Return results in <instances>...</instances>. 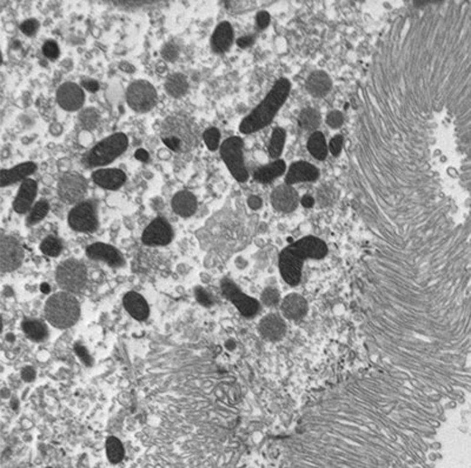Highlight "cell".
<instances>
[{
	"label": "cell",
	"mask_w": 471,
	"mask_h": 468,
	"mask_svg": "<svg viewBox=\"0 0 471 468\" xmlns=\"http://www.w3.org/2000/svg\"><path fill=\"white\" fill-rule=\"evenodd\" d=\"M165 91L172 98H182L189 91V82L183 73H173L167 76Z\"/></svg>",
	"instance_id": "cell-29"
},
{
	"label": "cell",
	"mask_w": 471,
	"mask_h": 468,
	"mask_svg": "<svg viewBox=\"0 0 471 468\" xmlns=\"http://www.w3.org/2000/svg\"><path fill=\"white\" fill-rule=\"evenodd\" d=\"M247 205L252 210H259L263 205V201L257 195H251V197H249L247 199Z\"/></svg>",
	"instance_id": "cell-49"
},
{
	"label": "cell",
	"mask_w": 471,
	"mask_h": 468,
	"mask_svg": "<svg viewBox=\"0 0 471 468\" xmlns=\"http://www.w3.org/2000/svg\"><path fill=\"white\" fill-rule=\"evenodd\" d=\"M21 327L25 334L34 341H43L47 336V328L41 321L26 319L22 321Z\"/></svg>",
	"instance_id": "cell-31"
},
{
	"label": "cell",
	"mask_w": 471,
	"mask_h": 468,
	"mask_svg": "<svg viewBox=\"0 0 471 468\" xmlns=\"http://www.w3.org/2000/svg\"><path fill=\"white\" fill-rule=\"evenodd\" d=\"M49 211V204L46 200H40L33 205L32 210L29 212V216L26 218V224L36 225L47 216Z\"/></svg>",
	"instance_id": "cell-35"
},
{
	"label": "cell",
	"mask_w": 471,
	"mask_h": 468,
	"mask_svg": "<svg viewBox=\"0 0 471 468\" xmlns=\"http://www.w3.org/2000/svg\"><path fill=\"white\" fill-rule=\"evenodd\" d=\"M86 254L92 260L104 262L112 267H120L124 265V258L116 247L104 243H94L86 248Z\"/></svg>",
	"instance_id": "cell-16"
},
{
	"label": "cell",
	"mask_w": 471,
	"mask_h": 468,
	"mask_svg": "<svg viewBox=\"0 0 471 468\" xmlns=\"http://www.w3.org/2000/svg\"><path fill=\"white\" fill-rule=\"evenodd\" d=\"M332 87V82L328 73L323 71H317L310 74L306 80V90L313 97L321 98L330 92Z\"/></svg>",
	"instance_id": "cell-26"
},
{
	"label": "cell",
	"mask_w": 471,
	"mask_h": 468,
	"mask_svg": "<svg viewBox=\"0 0 471 468\" xmlns=\"http://www.w3.org/2000/svg\"><path fill=\"white\" fill-rule=\"evenodd\" d=\"M203 139L210 151H216L219 147L220 143V132L217 127H210L203 133Z\"/></svg>",
	"instance_id": "cell-38"
},
{
	"label": "cell",
	"mask_w": 471,
	"mask_h": 468,
	"mask_svg": "<svg viewBox=\"0 0 471 468\" xmlns=\"http://www.w3.org/2000/svg\"><path fill=\"white\" fill-rule=\"evenodd\" d=\"M119 67H120V70L125 71V72H131V71L135 70V68H133L131 65H129L128 63H121Z\"/></svg>",
	"instance_id": "cell-54"
},
{
	"label": "cell",
	"mask_w": 471,
	"mask_h": 468,
	"mask_svg": "<svg viewBox=\"0 0 471 468\" xmlns=\"http://www.w3.org/2000/svg\"><path fill=\"white\" fill-rule=\"evenodd\" d=\"M19 29H20L21 32L26 34V36L32 37L33 34H36L38 29H39V22H38L36 19H28V20L21 22Z\"/></svg>",
	"instance_id": "cell-41"
},
{
	"label": "cell",
	"mask_w": 471,
	"mask_h": 468,
	"mask_svg": "<svg viewBox=\"0 0 471 468\" xmlns=\"http://www.w3.org/2000/svg\"><path fill=\"white\" fill-rule=\"evenodd\" d=\"M79 120L84 128H86V129L95 128L99 122V114L97 112V110L92 109V107L83 110L79 114Z\"/></svg>",
	"instance_id": "cell-37"
},
{
	"label": "cell",
	"mask_w": 471,
	"mask_h": 468,
	"mask_svg": "<svg viewBox=\"0 0 471 468\" xmlns=\"http://www.w3.org/2000/svg\"><path fill=\"white\" fill-rule=\"evenodd\" d=\"M221 291H223V294L225 297L233 302V305L238 308L239 312L242 313L244 317H254L255 314L258 312V301L255 300L254 298L247 297V295L240 292L238 287H237L231 280L224 279L223 281H221Z\"/></svg>",
	"instance_id": "cell-14"
},
{
	"label": "cell",
	"mask_w": 471,
	"mask_h": 468,
	"mask_svg": "<svg viewBox=\"0 0 471 468\" xmlns=\"http://www.w3.org/2000/svg\"><path fill=\"white\" fill-rule=\"evenodd\" d=\"M236 43H237V45H238V47H240V48H247L255 43V37L254 36L240 37V38H238V39H237Z\"/></svg>",
	"instance_id": "cell-48"
},
{
	"label": "cell",
	"mask_w": 471,
	"mask_h": 468,
	"mask_svg": "<svg viewBox=\"0 0 471 468\" xmlns=\"http://www.w3.org/2000/svg\"><path fill=\"white\" fill-rule=\"evenodd\" d=\"M40 251L44 253L45 255L48 256H58L61 251H63V244L58 239V238L49 236L45 238L43 243L40 244Z\"/></svg>",
	"instance_id": "cell-36"
},
{
	"label": "cell",
	"mask_w": 471,
	"mask_h": 468,
	"mask_svg": "<svg viewBox=\"0 0 471 468\" xmlns=\"http://www.w3.org/2000/svg\"><path fill=\"white\" fill-rule=\"evenodd\" d=\"M304 260L308 258L321 259L327 255L328 247L323 240L316 237H305L291 245Z\"/></svg>",
	"instance_id": "cell-19"
},
{
	"label": "cell",
	"mask_w": 471,
	"mask_h": 468,
	"mask_svg": "<svg viewBox=\"0 0 471 468\" xmlns=\"http://www.w3.org/2000/svg\"><path fill=\"white\" fill-rule=\"evenodd\" d=\"M75 350H76L77 353H78V355L80 356V358L83 359V361H84V362H86L87 365H90V363H91V362H90V356H89V354H87V352H86V350H85V347L76 346V347H75Z\"/></svg>",
	"instance_id": "cell-51"
},
{
	"label": "cell",
	"mask_w": 471,
	"mask_h": 468,
	"mask_svg": "<svg viewBox=\"0 0 471 468\" xmlns=\"http://www.w3.org/2000/svg\"><path fill=\"white\" fill-rule=\"evenodd\" d=\"M259 332L267 340H279L285 335V322L276 314H269L260 321Z\"/></svg>",
	"instance_id": "cell-25"
},
{
	"label": "cell",
	"mask_w": 471,
	"mask_h": 468,
	"mask_svg": "<svg viewBox=\"0 0 471 468\" xmlns=\"http://www.w3.org/2000/svg\"><path fill=\"white\" fill-rule=\"evenodd\" d=\"M106 454L111 463H119L124 459V447L116 436H110L106 440Z\"/></svg>",
	"instance_id": "cell-32"
},
{
	"label": "cell",
	"mask_w": 471,
	"mask_h": 468,
	"mask_svg": "<svg viewBox=\"0 0 471 468\" xmlns=\"http://www.w3.org/2000/svg\"><path fill=\"white\" fill-rule=\"evenodd\" d=\"M92 180L95 185L104 190L116 191L126 183L125 172L119 168H99L92 173Z\"/></svg>",
	"instance_id": "cell-17"
},
{
	"label": "cell",
	"mask_w": 471,
	"mask_h": 468,
	"mask_svg": "<svg viewBox=\"0 0 471 468\" xmlns=\"http://www.w3.org/2000/svg\"><path fill=\"white\" fill-rule=\"evenodd\" d=\"M196 298L199 304L204 306H211L212 305V298L210 297V294L206 292L205 290H203L202 287H198L196 290Z\"/></svg>",
	"instance_id": "cell-45"
},
{
	"label": "cell",
	"mask_w": 471,
	"mask_h": 468,
	"mask_svg": "<svg viewBox=\"0 0 471 468\" xmlns=\"http://www.w3.org/2000/svg\"><path fill=\"white\" fill-rule=\"evenodd\" d=\"M37 170V165L32 163V161H28V163L19 164L17 166L9 170H2L0 172V186L6 187L12 185L18 181H24L29 178L30 175H32Z\"/></svg>",
	"instance_id": "cell-21"
},
{
	"label": "cell",
	"mask_w": 471,
	"mask_h": 468,
	"mask_svg": "<svg viewBox=\"0 0 471 468\" xmlns=\"http://www.w3.org/2000/svg\"><path fill=\"white\" fill-rule=\"evenodd\" d=\"M162 57L167 61H175L179 55V47L173 43H167L162 47Z\"/></svg>",
	"instance_id": "cell-40"
},
{
	"label": "cell",
	"mask_w": 471,
	"mask_h": 468,
	"mask_svg": "<svg viewBox=\"0 0 471 468\" xmlns=\"http://www.w3.org/2000/svg\"><path fill=\"white\" fill-rule=\"evenodd\" d=\"M135 157L137 158V160L143 161V163H145V161L148 160V153L145 151L144 148L137 149L136 153H135Z\"/></svg>",
	"instance_id": "cell-53"
},
{
	"label": "cell",
	"mask_w": 471,
	"mask_h": 468,
	"mask_svg": "<svg viewBox=\"0 0 471 468\" xmlns=\"http://www.w3.org/2000/svg\"><path fill=\"white\" fill-rule=\"evenodd\" d=\"M285 138L286 133L284 129L281 127L274 129L269 145V154L271 158H278V157L282 154L283 147H284L285 144Z\"/></svg>",
	"instance_id": "cell-34"
},
{
	"label": "cell",
	"mask_w": 471,
	"mask_h": 468,
	"mask_svg": "<svg viewBox=\"0 0 471 468\" xmlns=\"http://www.w3.org/2000/svg\"><path fill=\"white\" fill-rule=\"evenodd\" d=\"M82 87L85 88L89 92H97L99 90V83L95 82L93 79H83L82 80Z\"/></svg>",
	"instance_id": "cell-47"
},
{
	"label": "cell",
	"mask_w": 471,
	"mask_h": 468,
	"mask_svg": "<svg viewBox=\"0 0 471 468\" xmlns=\"http://www.w3.org/2000/svg\"><path fill=\"white\" fill-rule=\"evenodd\" d=\"M87 192V181L82 174L68 172L58 183V195L65 204L77 205L84 201Z\"/></svg>",
	"instance_id": "cell-9"
},
{
	"label": "cell",
	"mask_w": 471,
	"mask_h": 468,
	"mask_svg": "<svg viewBox=\"0 0 471 468\" xmlns=\"http://www.w3.org/2000/svg\"><path fill=\"white\" fill-rule=\"evenodd\" d=\"M173 238V229L165 218H156L144 229L141 241L147 246H165Z\"/></svg>",
	"instance_id": "cell-12"
},
{
	"label": "cell",
	"mask_w": 471,
	"mask_h": 468,
	"mask_svg": "<svg viewBox=\"0 0 471 468\" xmlns=\"http://www.w3.org/2000/svg\"><path fill=\"white\" fill-rule=\"evenodd\" d=\"M158 94L155 86L147 80H136L126 90V101L137 113H147L156 106Z\"/></svg>",
	"instance_id": "cell-7"
},
{
	"label": "cell",
	"mask_w": 471,
	"mask_h": 468,
	"mask_svg": "<svg viewBox=\"0 0 471 468\" xmlns=\"http://www.w3.org/2000/svg\"><path fill=\"white\" fill-rule=\"evenodd\" d=\"M286 170V165L283 160L278 159L274 163L267 164L265 166L257 168L254 172V179L260 184H270L281 176Z\"/></svg>",
	"instance_id": "cell-28"
},
{
	"label": "cell",
	"mask_w": 471,
	"mask_h": 468,
	"mask_svg": "<svg viewBox=\"0 0 471 468\" xmlns=\"http://www.w3.org/2000/svg\"><path fill=\"white\" fill-rule=\"evenodd\" d=\"M318 168L313 166L312 164L306 163V161H297L289 167V171L285 176V184L286 185H293L297 183L315 181L318 179Z\"/></svg>",
	"instance_id": "cell-20"
},
{
	"label": "cell",
	"mask_w": 471,
	"mask_h": 468,
	"mask_svg": "<svg viewBox=\"0 0 471 468\" xmlns=\"http://www.w3.org/2000/svg\"><path fill=\"white\" fill-rule=\"evenodd\" d=\"M342 147H343V137L335 136L331 139L330 145H329V149H330L331 154L335 157H338L340 154V152H342Z\"/></svg>",
	"instance_id": "cell-44"
},
{
	"label": "cell",
	"mask_w": 471,
	"mask_h": 468,
	"mask_svg": "<svg viewBox=\"0 0 471 468\" xmlns=\"http://www.w3.org/2000/svg\"><path fill=\"white\" fill-rule=\"evenodd\" d=\"M56 100L61 109L67 112H76L84 106L85 102V92L83 87L76 83H64L56 92Z\"/></svg>",
	"instance_id": "cell-11"
},
{
	"label": "cell",
	"mask_w": 471,
	"mask_h": 468,
	"mask_svg": "<svg viewBox=\"0 0 471 468\" xmlns=\"http://www.w3.org/2000/svg\"><path fill=\"white\" fill-rule=\"evenodd\" d=\"M243 139L239 137H230L220 145V157L227 165L230 173L237 181L245 183L249 179V172L245 167L243 157Z\"/></svg>",
	"instance_id": "cell-6"
},
{
	"label": "cell",
	"mask_w": 471,
	"mask_h": 468,
	"mask_svg": "<svg viewBox=\"0 0 471 468\" xmlns=\"http://www.w3.org/2000/svg\"><path fill=\"white\" fill-rule=\"evenodd\" d=\"M290 90L291 84L289 80L285 78L279 79L265 99L247 117L243 119L239 125V131L243 134H251L269 125L288 99Z\"/></svg>",
	"instance_id": "cell-1"
},
{
	"label": "cell",
	"mask_w": 471,
	"mask_h": 468,
	"mask_svg": "<svg viewBox=\"0 0 471 468\" xmlns=\"http://www.w3.org/2000/svg\"><path fill=\"white\" fill-rule=\"evenodd\" d=\"M38 192V185L33 179L28 178L21 183L19 191L13 201V209L19 214L30 212L33 207Z\"/></svg>",
	"instance_id": "cell-18"
},
{
	"label": "cell",
	"mask_w": 471,
	"mask_h": 468,
	"mask_svg": "<svg viewBox=\"0 0 471 468\" xmlns=\"http://www.w3.org/2000/svg\"><path fill=\"white\" fill-rule=\"evenodd\" d=\"M282 310L285 318L290 320H300L306 314L308 305L303 297L298 294H290L282 304Z\"/></svg>",
	"instance_id": "cell-27"
},
{
	"label": "cell",
	"mask_w": 471,
	"mask_h": 468,
	"mask_svg": "<svg viewBox=\"0 0 471 468\" xmlns=\"http://www.w3.org/2000/svg\"><path fill=\"white\" fill-rule=\"evenodd\" d=\"M343 121H344L343 114L342 112H339V111H332V112L329 113L327 117L328 125L332 128L340 127V126L343 125Z\"/></svg>",
	"instance_id": "cell-42"
},
{
	"label": "cell",
	"mask_w": 471,
	"mask_h": 468,
	"mask_svg": "<svg viewBox=\"0 0 471 468\" xmlns=\"http://www.w3.org/2000/svg\"><path fill=\"white\" fill-rule=\"evenodd\" d=\"M301 202L305 209H311V207L315 205V199H313V197H311L310 194H306L303 198H302Z\"/></svg>",
	"instance_id": "cell-52"
},
{
	"label": "cell",
	"mask_w": 471,
	"mask_h": 468,
	"mask_svg": "<svg viewBox=\"0 0 471 468\" xmlns=\"http://www.w3.org/2000/svg\"><path fill=\"white\" fill-rule=\"evenodd\" d=\"M122 302H124L125 309L128 310L130 316L135 318L136 320L144 321L148 318L150 308H148L146 300H145L144 297H141L139 293L133 292V291L128 292L124 295Z\"/></svg>",
	"instance_id": "cell-24"
},
{
	"label": "cell",
	"mask_w": 471,
	"mask_h": 468,
	"mask_svg": "<svg viewBox=\"0 0 471 468\" xmlns=\"http://www.w3.org/2000/svg\"><path fill=\"white\" fill-rule=\"evenodd\" d=\"M43 53L47 59L55 60L59 57L60 49L58 44L55 40H47L43 45Z\"/></svg>",
	"instance_id": "cell-39"
},
{
	"label": "cell",
	"mask_w": 471,
	"mask_h": 468,
	"mask_svg": "<svg viewBox=\"0 0 471 468\" xmlns=\"http://www.w3.org/2000/svg\"><path fill=\"white\" fill-rule=\"evenodd\" d=\"M171 206L173 212L182 218H190L196 213L198 201L196 195L189 191H181L172 198Z\"/></svg>",
	"instance_id": "cell-22"
},
{
	"label": "cell",
	"mask_w": 471,
	"mask_h": 468,
	"mask_svg": "<svg viewBox=\"0 0 471 468\" xmlns=\"http://www.w3.org/2000/svg\"><path fill=\"white\" fill-rule=\"evenodd\" d=\"M21 377L25 381H32L34 377H36V372L32 367H25L21 372Z\"/></svg>",
	"instance_id": "cell-50"
},
{
	"label": "cell",
	"mask_w": 471,
	"mask_h": 468,
	"mask_svg": "<svg viewBox=\"0 0 471 468\" xmlns=\"http://www.w3.org/2000/svg\"><path fill=\"white\" fill-rule=\"evenodd\" d=\"M256 22H257L259 30L266 29L270 24V14L266 11H260L259 13H257V17H256Z\"/></svg>",
	"instance_id": "cell-46"
},
{
	"label": "cell",
	"mask_w": 471,
	"mask_h": 468,
	"mask_svg": "<svg viewBox=\"0 0 471 468\" xmlns=\"http://www.w3.org/2000/svg\"><path fill=\"white\" fill-rule=\"evenodd\" d=\"M56 280L64 292L80 293L87 281L85 265L76 259L65 260L57 267Z\"/></svg>",
	"instance_id": "cell-5"
},
{
	"label": "cell",
	"mask_w": 471,
	"mask_h": 468,
	"mask_svg": "<svg viewBox=\"0 0 471 468\" xmlns=\"http://www.w3.org/2000/svg\"><path fill=\"white\" fill-rule=\"evenodd\" d=\"M70 227L76 232L92 233L98 228L97 206L92 200H84L73 206L67 217Z\"/></svg>",
	"instance_id": "cell-8"
},
{
	"label": "cell",
	"mask_w": 471,
	"mask_h": 468,
	"mask_svg": "<svg viewBox=\"0 0 471 468\" xmlns=\"http://www.w3.org/2000/svg\"><path fill=\"white\" fill-rule=\"evenodd\" d=\"M303 258L291 246L283 249L279 255V270L283 278L290 285H297L301 280Z\"/></svg>",
	"instance_id": "cell-13"
},
{
	"label": "cell",
	"mask_w": 471,
	"mask_h": 468,
	"mask_svg": "<svg viewBox=\"0 0 471 468\" xmlns=\"http://www.w3.org/2000/svg\"><path fill=\"white\" fill-rule=\"evenodd\" d=\"M233 43V29L229 21H221L214 29L211 37V47L214 53L228 52Z\"/></svg>",
	"instance_id": "cell-23"
},
{
	"label": "cell",
	"mask_w": 471,
	"mask_h": 468,
	"mask_svg": "<svg viewBox=\"0 0 471 468\" xmlns=\"http://www.w3.org/2000/svg\"><path fill=\"white\" fill-rule=\"evenodd\" d=\"M24 259V249L13 237L3 236L0 240V270L4 273L15 271Z\"/></svg>",
	"instance_id": "cell-10"
},
{
	"label": "cell",
	"mask_w": 471,
	"mask_h": 468,
	"mask_svg": "<svg viewBox=\"0 0 471 468\" xmlns=\"http://www.w3.org/2000/svg\"><path fill=\"white\" fill-rule=\"evenodd\" d=\"M298 201H300V198H298L297 191L286 184L276 187L271 193V205L279 212H292L297 209Z\"/></svg>",
	"instance_id": "cell-15"
},
{
	"label": "cell",
	"mask_w": 471,
	"mask_h": 468,
	"mask_svg": "<svg viewBox=\"0 0 471 468\" xmlns=\"http://www.w3.org/2000/svg\"><path fill=\"white\" fill-rule=\"evenodd\" d=\"M308 148L309 152L311 153V155L315 157L318 160H324L328 155V146L327 141L323 133L320 132H313L311 137L309 138L308 141Z\"/></svg>",
	"instance_id": "cell-30"
},
{
	"label": "cell",
	"mask_w": 471,
	"mask_h": 468,
	"mask_svg": "<svg viewBox=\"0 0 471 468\" xmlns=\"http://www.w3.org/2000/svg\"><path fill=\"white\" fill-rule=\"evenodd\" d=\"M49 290H51V287H49L47 283H43V285H41V292L43 293H49Z\"/></svg>",
	"instance_id": "cell-55"
},
{
	"label": "cell",
	"mask_w": 471,
	"mask_h": 468,
	"mask_svg": "<svg viewBox=\"0 0 471 468\" xmlns=\"http://www.w3.org/2000/svg\"><path fill=\"white\" fill-rule=\"evenodd\" d=\"M278 292L274 289H266L262 294V300L267 306H274L278 302Z\"/></svg>",
	"instance_id": "cell-43"
},
{
	"label": "cell",
	"mask_w": 471,
	"mask_h": 468,
	"mask_svg": "<svg viewBox=\"0 0 471 468\" xmlns=\"http://www.w3.org/2000/svg\"><path fill=\"white\" fill-rule=\"evenodd\" d=\"M298 121H300L302 128L308 129V131H313L320 124V114L315 109H305L301 112Z\"/></svg>",
	"instance_id": "cell-33"
},
{
	"label": "cell",
	"mask_w": 471,
	"mask_h": 468,
	"mask_svg": "<svg viewBox=\"0 0 471 468\" xmlns=\"http://www.w3.org/2000/svg\"><path fill=\"white\" fill-rule=\"evenodd\" d=\"M128 147L129 139L126 134L121 132L111 134L86 152L82 161L89 168L106 166L120 157Z\"/></svg>",
	"instance_id": "cell-4"
},
{
	"label": "cell",
	"mask_w": 471,
	"mask_h": 468,
	"mask_svg": "<svg viewBox=\"0 0 471 468\" xmlns=\"http://www.w3.org/2000/svg\"><path fill=\"white\" fill-rule=\"evenodd\" d=\"M160 138L167 148L173 152H189L197 145L198 128L185 116H170L163 121Z\"/></svg>",
	"instance_id": "cell-2"
},
{
	"label": "cell",
	"mask_w": 471,
	"mask_h": 468,
	"mask_svg": "<svg viewBox=\"0 0 471 468\" xmlns=\"http://www.w3.org/2000/svg\"><path fill=\"white\" fill-rule=\"evenodd\" d=\"M80 306L73 294L59 292L51 295L45 304V317L52 326L65 329L79 319Z\"/></svg>",
	"instance_id": "cell-3"
}]
</instances>
